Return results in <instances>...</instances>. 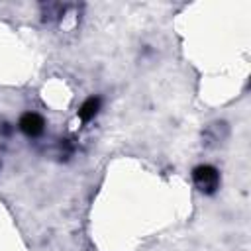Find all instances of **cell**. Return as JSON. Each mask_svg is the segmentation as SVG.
Returning a JSON list of instances; mask_svg holds the SVG:
<instances>
[{"label":"cell","instance_id":"cell-1","mask_svg":"<svg viewBox=\"0 0 251 251\" xmlns=\"http://www.w3.org/2000/svg\"><path fill=\"white\" fill-rule=\"evenodd\" d=\"M194 182L200 190L204 192H214L218 188V182H220V175L214 167L210 165H200L194 169Z\"/></svg>","mask_w":251,"mask_h":251},{"label":"cell","instance_id":"cell-2","mask_svg":"<svg viewBox=\"0 0 251 251\" xmlns=\"http://www.w3.org/2000/svg\"><path fill=\"white\" fill-rule=\"evenodd\" d=\"M45 127V122L39 114L35 112H25L22 118H20V129L27 135V137H37Z\"/></svg>","mask_w":251,"mask_h":251},{"label":"cell","instance_id":"cell-3","mask_svg":"<svg viewBox=\"0 0 251 251\" xmlns=\"http://www.w3.org/2000/svg\"><path fill=\"white\" fill-rule=\"evenodd\" d=\"M98 110H100V98H98V96H90V98H86V100L80 104V108H78V118H80L82 122H90V120H94V116L98 114Z\"/></svg>","mask_w":251,"mask_h":251}]
</instances>
